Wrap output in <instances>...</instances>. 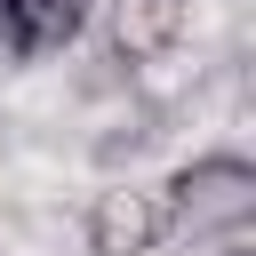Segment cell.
Masks as SVG:
<instances>
[{
	"label": "cell",
	"mask_w": 256,
	"mask_h": 256,
	"mask_svg": "<svg viewBox=\"0 0 256 256\" xmlns=\"http://www.w3.org/2000/svg\"><path fill=\"white\" fill-rule=\"evenodd\" d=\"M248 216H256V168L232 160V152H208L168 184V224H184V232H224L232 240Z\"/></svg>",
	"instance_id": "1"
},
{
	"label": "cell",
	"mask_w": 256,
	"mask_h": 256,
	"mask_svg": "<svg viewBox=\"0 0 256 256\" xmlns=\"http://www.w3.org/2000/svg\"><path fill=\"white\" fill-rule=\"evenodd\" d=\"M160 232H168V208L152 192H96V208H88L96 256H144Z\"/></svg>",
	"instance_id": "2"
},
{
	"label": "cell",
	"mask_w": 256,
	"mask_h": 256,
	"mask_svg": "<svg viewBox=\"0 0 256 256\" xmlns=\"http://www.w3.org/2000/svg\"><path fill=\"white\" fill-rule=\"evenodd\" d=\"M80 16H88V0H0V24H8V40H16L24 56L64 48V40L80 32Z\"/></svg>",
	"instance_id": "3"
}]
</instances>
